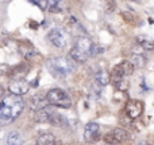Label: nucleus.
Here are the masks:
<instances>
[{
    "instance_id": "obj_14",
    "label": "nucleus",
    "mask_w": 154,
    "mask_h": 145,
    "mask_svg": "<svg viewBox=\"0 0 154 145\" xmlns=\"http://www.w3.org/2000/svg\"><path fill=\"white\" fill-rule=\"evenodd\" d=\"M49 124H51L53 126H66L68 125V120L65 118L62 114H58L56 112V113L51 116V118H50V121H49Z\"/></svg>"
},
{
    "instance_id": "obj_9",
    "label": "nucleus",
    "mask_w": 154,
    "mask_h": 145,
    "mask_svg": "<svg viewBox=\"0 0 154 145\" xmlns=\"http://www.w3.org/2000/svg\"><path fill=\"white\" fill-rule=\"evenodd\" d=\"M143 112V105L141 101H128L126 105V114L130 118H138Z\"/></svg>"
},
{
    "instance_id": "obj_15",
    "label": "nucleus",
    "mask_w": 154,
    "mask_h": 145,
    "mask_svg": "<svg viewBox=\"0 0 154 145\" xmlns=\"http://www.w3.org/2000/svg\"><path fill=\"white\" fill-rule=\"evenodd\" d=\"M56 144V138L51 133H43L37 138V144L35 145H54Z\"/></svg>"
},
{
    "instance_id": "obj_19",
    "label": "nucleus",
    "mask_w": 154,
    "mask_h": 145,
    "mask_svg": "<svg viewBox=\"0 0 154 145\" xmlns=\"http://www.w3.org/2000/svg\"><path fill=\"white\" fill-rule=\"evenodd\" d=\"M46 103H48V101L42 100V97H32L31 100H30V106H31V108H34L35 110H39V109L48 106Z\"/></svg>"
},
{
    "instance_id": "obj_7",
    "label": "nucleus",
    "mask_w": 154,
    "mask_h": 145,
    "mask_svg": "<svg viewBox=\"0 0 154 145\" xmlns=\"http://www.w3.org/2000/svg\"><path fill=\"white\" fill-rule=\"evenodd\" d=\"M100 138V125L97 122H89L84 129V140L87 143H95Z\"/></svg>"
},
{
    "instance_id": "obj_4",
    "label": "nucleus",
    "mask_w": 154,
    "mask_h": 145,
    "mask_svg": "<svg viewBox=\"0 0 154 145\" xmlns=\"http://www.w3.org/2000/svg\"><path fill=\"white\" fill-rule=\"evenodd\" d=\"M48 39L50 40L51 45L58 48H64L68 43V36L65 31L62 28H58V27L50 30V32L48 34Z\"/></svg>"
},
{
    "instance_id": "obj_5",
    "label": "nucleus",
    "mask_w": 154,
    "mask_h": 145,
    "mask_svg": "<svg viewBox=\"0 0 154 145\" xmlns=\"http://www.w3.org/2000/svg\"><path fill=\"white\" fill-rule=\"evenodd\" d=\"M127 136L128 135L125 129L115 128V129H112L111 132L104 136V141L107 143V145H118V144H122L123 141L127 140Z\"/></svg>"
},
{
    "instance_id": "obj_10",
    "label": "nucleus",
    "mask_w": 154,
    "mask_h": 145,
    "mask_svg": "<svg viewBox=\"0 0 154 145\" xmlns=\"http://www.w3.org/2000/svg\"><path fill=\"white\" fill-rule=\"evenodd\" d=\"M75 47L79 48V50H81V51H84V53H87L89 57H93V48H95V45L92 43V40H91L89 38H85V36L79 38Z\"/></svg>"
},
{
    "instance_id": "obj_20",
    "label": "nucleus",
    "mask_w": 154,
    "mask_h": 145,
    "mask_svg": "<svg viewBox=\"0 0 154 145\" xmlns=\"http://www.w3.org/2000/svg\"><path fill=\"white\" fill-rule=\"evenodd\" d=\"M48 10L53 13H58V12L62 11V8H61V5H60L58 1H56V0H49L48 1Z\"/></svg>"
},
{
    "instance_id": "obj_6",
    "label": "nucleus",
    "mask_w": 154,
    "mask_h": 145,
    "mask_svg": "<svg viewBox=\"0 0 154 145\" xmlns=\"http://www.w3.org/2000/svg\"><path fill=\"white\" fill-rule=\"evenodd\" d=\"M30 89V83L26 82L24 79H12L8 85V90L11 91L12 95H18L22 97L23 94H26Z\"/></svg>"
},
{
    "instance_id": "obj_21",
    "label": "nucleus",
    "mask_w": 154,
    "mask_h": 145,
    "mask_svg": "<svg viewBox=\"0 0 154 145\" xmlns=\"http://www.w3.org/2000/svg\"><path fill=\"white\" fill-rule=\"evenodd\" d=\"M114 85H115V87H116L118 90H120V91H125V90H127V89H128V86H130L128 81H127V79H125V78L115 81V82H114Z\"/></svg>"
},
{
    "instance_id": "obj_12",
    "label": "nucleus",
    "mask_w": 154,
    "mask_h": 145,
    "mask_svg": "<svg viewBox=\"0 0 154 145\" xmlns=\"http://www.w3.org/2000/svg\"><path fill=\"white\" fill-rule=\"evenodd\" d=\"M23 137L18 130H11L5 137V145H23Z\"/></svg>"
},
{
    "instance_id": "obj_11",
    "label": "nucleus",
    "mask_w": 154,
    "mask_h": 145,
    "mask_svg": "<svg viewBox=\"0 0 154 145\" xmlns=\"http://www.w3.org/2000/svg\"><path fill=\"white\" fill-rule=\"evenodd\" d=\"M54 113H56V112H54L51 108L45 106V108H42V109L35 112V120H37L38 122H49Z\"/></svg>"
},
{
    "instance_id": "obj_13",
    "label": "nucleus",
    "mask_w": 154,
    "mask_h": 145,
    "mask_svg": "<svg viewBox=\"0 0 154 145\" xmlns=\"http://www.w3.org/2000/svg\"><path fill=\"white\" fill-rule=\"evenodd\" d=\"M70 59L72 61H76V62H85L88 61V58H89V55H88L87 53H84V51L79 50V48L73 47L72 50H70Z\"/></svg>"
},
{
    "instance_id": "obj_24",
    "label": "nucleus",
    "mask_w": 154,
    "mask_h": 145,
    "mask_svg": "<svg viewBox=\"0 0 154 145\" xmlns=\"http://www.w3.org/2000/svg\"><path fill=\"white\" fill-rule=\"evenodd\" d=\"M30 86H32V87H37V86H38V79H34V81H32V83L30 85Z\"/></svg>"
},
{
    "instance_id": "obj_22",
    "label": "nucleus",
    "mask_w": 154,
    "mask_h": 145,
    "mask_svg": "<svg viewBox=\"0 0 154 145\" xmlns=\"http://www.w3.org/2000/svg\"><path fill=\"white\" fill-rule=\"evenodd\" d=\"M31 3L35 5H38L41 10H46V8H48V1H31Z\"/></svg>"
},
{
    "instance_id": "obj_16",
    "label": "nucleus",
    "mask_w": 154,
    "mask_h": 145,
    "mask_svg": "<svg viewBox=\"0 0 154 145\" xmlns=\"http://www.w3.org/2000/svg\"><path fill=\"white\" fill-rule=\"evenodd\" d=\"M137 42L141 45V47L143 50H147V51L154 50V42L152 39H149L147 36H138L137 38Z\"/></svg>"
},
{
    "instance_id": "obj_8",
    "label": "nucleus",
    "mask_w": 154,
    "mask_h": 145,
    "mask_svg": "<svg viewBox=\"0 0 154 145\" xmlns=\"http://www.w3.org/2000/svg\"><path fill=\"white\" fill-rule=\"evenodd\" d=\"M133 70H134L133 65H131L128 61L122 62V63L118 65V66L114 67V70H112V82L125 78V75H130V74H133Z\"/></svg>"
},
{
    "instance_id": "obj_2",
    "label": "nucleus",
    "mask_w": 154,
    "mask_h": 145,
    "mask_svg": "<svg viewBox=\"0 0 154 145\" xmlns=\"http://www.w3.org/2000/svg\"><path fill=\"white\" fill-rule=\"evenodd\" d=\"M46 67L49 69L51 75L61 78V77H66L75 71L76 65L68 57H53V58L48 59Z\"/></svg>"
},
{
    "instance_id": "obj_18",
    "label": "nucleus",
    "mask_w": 154,
    "mask_h": 145,
    "mask_svg": "<svg viewBox=\"0 0 154 145\" xmlns=\"http://www.w3.org/2000/svg\"><path fill=\"white\" fill-rule=\"evenodd\" d=\"M95 81L97 82L100 86H106V85H108V82H109V74L107 71H103V70H101V71L96 73Z\"/></svg>"
},
{
    "instance_id": "obj_23",
    "label": "nucleus",
    "mask_w": 154,
    "mask_h": 145,
    "mask_svg": "<svg viewBox=\"0 0 154 145\" xmlns=\"http://www.w3.org/2000/svg\"><path fill=\"white\" fill-rule=\"evenodd\" d=\"M122 16H123V19H126L127 22H131V18H133V16H131L130 13H127V12H123Z\"/></svg>"
},
{
    "instance_id": "obj_25",
    "label": "nucleus",
    "mask_w": 154,
    "mask_h": 145,
    "mask_svg": "<svg viewBox=\"0 0 154 145\" xmlns=\"http://www.w3.org/2000/svg\"><path fill=\"white\" fill-rule=\"evenodd\" d=\"M54 145H56V144H54Z\"/></svg>"
},
{
    "instance_id": "obj_1",
    "label": "nucleus",
    "mask_w": 154,
    "mask_h": 145,
    "mask_svg": "<svg viewBox=\"0 0 154 145\" xmlns=\"http://www.w3.org/2000/svg\"><path fill=\"white\" fill-rule=\"evenodd\" d=\"M24 109V101L18 95H5L0 102V124L8 125L14 122L22 114Z\"/></svg>"
},
{
    "instance_id": "obj_3",
    "label": "nucleus",
    "mask_w": 154,
    "mask_h": 145,
    "mask_svg": "<svg viewBox=\"0 0 154 145\" xmlns=\"http://www.w3.org/2000/svg\"><path fill=\"white\" fill-rule=\"evenodd\" d=\"M46 101H48V103H50V105L58 106V108H64V109H69L70 106H72L70 95L62 89L49 90L48 94H46Z\"/></svg>"
},
{
    "instance_id": "obj_17",
    "label": "nucleus",
    "mask_w": 154,
    "mask_h": 145,
    "mask_svg": "<svg viewBox=\"0 0 154 145\" xmlns=\"http://www.w3.org/2000/svg\"><path fill=\"white\" fill-rule=\"evenodd\" d=\"M130 63L133 65V67H143L146 65V59L142 54H134L130 59Z\"/></svg>"
}]
</instances>
